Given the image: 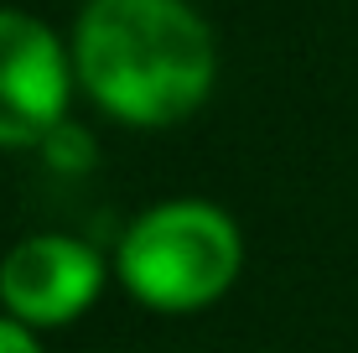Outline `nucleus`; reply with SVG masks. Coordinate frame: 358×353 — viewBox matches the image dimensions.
I'll return each instance as SVG.
<instances>
[{
  "label": "nucleus",
  "mask_w": 358,
  "mask_h": 353,
  "mask_svg": "<svg viewBox=\"0 0 358 353\" xmlns=\"http://www.w3.org/2000/svg\"><path fill=\"white\" fill-rule=\"evenodd\" d=\"M73 73L109 120L166 130L208 104L218 47L187 0H89L73 27Z\"/></svg>",
  "instance_id": "obj_1"
},
{
  "label": "nucleus",
  "mask_w": 358,
  "mask_h": 353,
  "mask_svg": "<svg viewBox=\"0 0 358 353\" xmlns=\"http://www.w3.org/2000/svg\"><path fill=\"white\" fill-rule=\"evenodd\" d=\"M239 224L208 198H166L125 229L115 275L151 312H203L239 281Z\"/></svg>",
  "instance_id": "obj_2"
},
{
  "label": "nucleus",
  "mask_w": 358,
  "mask_h": 353,
  "mask_svg": "<svg viewBox=\"0 0 358 353\" xmlns=\"http://www.w3.org/2000/svg\"><path fill=\"white\" fill-rule=\"evenodd\" d=\"M73 47L42 16L0 6V151L42 145L68 120Z\"/></svg>",
  "instance_id": "obj_3"
},
{
  "label": "nucleus",
  "mask_w": 358,
  "mask_h": 353,
  "mask_svg": "<svg viewBox=\"0 0 358 353\" xmlns=\"http://www.w3.org/2000/svg\"><path fill=\"white\" fill-rule=\"evenodd\" d=\"M104 260L73 234H31L0 260L6 317L36 327H68L99 301Z\"/></svg>",
  "instance_id": "obj_4"
},
{
  "label": "nucleus",
  "mask_w": 358,
  "mask_h": 353,
  "mask_svg": "<svg viewBox=\"0 0 358 353\" xmlns=\"http://www.w3.org/2000/svg\"><path fill=\"white\" fill-rule=\"evenodd\" d=\"M36 151H47V161L57 166V172H89V161H94V141H89V130H78L73 120H63V125L52 130Z\"/></svg>",
  "instance_id": "obj_5"
},
{
  "label": "nucleus",
  "mask_w": 358,
  "mask_h": 353,
  "mask_svg": "<svg viewBox=\"0 0 358 353\" xmlns=\"http://www.w3.org/2000/svg\"><path fill=\"white\" fill-rule=\"evenodd\" d=\"M0 353H42V343H36V333L27 322L0 317Z\"/></svg>",
  "instance_id": "obj_6"
}]
</instances>
